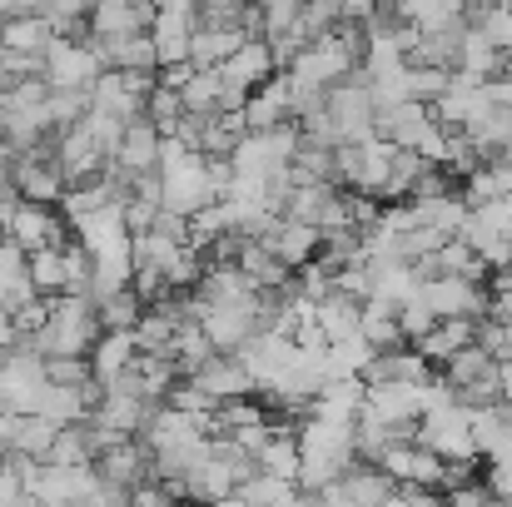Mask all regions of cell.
Returning a JSON list of instances; mask_svg holds the SVG:
<instances>
[{
  "label": "cell",
  "instance_id": "38",
  "mask_svg": "<svg viewBox=\"0 0 512 507\" xmlns=\"http://www.w3.org/2000/svg\"><path fill=\"white\" fill-rule=\"evenodd\" d=\"M259 5V15H264V35H274V30H289L294 20H299V5L304 0H254Z\"/></svg>",
  "mask_w": 512,
  "mask_h": 507
},
{
  "label": "cell",
  "instance_id": "32",
  "mask_svg": "<svg viewBox=\"0 0 512 507\" xmlns=\"http://www.w3.org/2000/svg\"><path fill=\"white\" fill-rule=\"evenodd\" d=\"M85 110H90V90H50V95H45V115H50L55 130L75 125Z\"/></svg>",
  "mask_w": 512,
  "mask_h": 507
},
{
  "label": "cell",
  "instance_id": "15",
  "mask_svg": "<svg viewBox=\"0 0 512 507\" xmlns=\"http://www.w3.org/2000/svg\"><path fill=\"white\" fill-rule=\"evenodd\" d=\"M140 343H135V329H100V338L90 343V368L100 383H110L115 373H125L135 363Z\"/></svg>",
  "mask_w": 512,
  "mask_h": 507
},
{
  "label": "cell",
  "instance_id": "21",
  "mask_svg": "<svg viewBox=\"0 0 512 507\" xmlns=\"http://www.w3.org/2000/svg\"><path fill=\"white\" fill-rule=\"evenodd\" d=\"M358 299H348V294H339V289H329L324 299H314V319H319V329H324V338L334 343V338L343 334H358Z\"/></svg>",
  "mask_w": 512,
  "mask_h": 507
},
{
  "label": "cell",
  "instance_id": "3",
  "mask_svg": "<svg viewBox=\"0 0 512 507\" xmlns=\"http://www.w3.org/2000/svg\"><path fill=\"white\" fill-rule=\"evenodd\" d=\"M199 329L209 334V343H214L219 353H234L244 338L259 329V294L234 299V304H204V309H199Z\"/></svg>",
  "mask_w": 512,
  "mask_h": 507
},
{
  "label": "cell",
  "instance_id": "9",
  "mask_svg": "<svg viewBox=\"0 0 512 507\" xmlns=\"http://www.w3.org/2000/svg\"><path fill=\"white\" fill-rule=\"evenodd\" d=\"M95 473L110 478V483H120V488H135L140 478H150V448L135 433L130 438H115V443H105L95 453Z\"/></svg>",
  "mask_w": 512,
  "mask_h": 507
},
{
  "label": "cell",
  "instance_id": "44",
  "mask_svg": "<svg viewBox=\"0 0 512 507\" xmlns=\"http://www.w3.org/2000/svg\"><path fill=\"white\" fill-rule=\"evenodd\" d=\"M498 165H508V169H512V140L503 145V150H498Z\"/></svg>",
  "mask_w": 512,
  "mask_h": 507
},
{
  "label": "cell",
  "instance_id": "29",
  "mask_svg": "<svg viewBox=\"0 0 512 507\" xmlns=\"http://www.w3.org/2000/svg\"><path fill=\"white\" fill-rule=\"evenodd\" d=\"M493 363H498V358H493V353H488L483 343H463V348H458L453 358H443L438 368H443V378H448V383L458 388V383H473V378H483V373H488Z\"/></svg>",
  "mask_w": 512,
  "mask_h": 507
},
{
  "label": "cell",
  "instance_id": "8",
  "mask_svg": "<svg viewBox=\"0 0 512 507\" xmlns=\"http://www.w3.org/2000/svg\"><path fill=\"white\" fill-rule=\"evenodd\" d=\"M184 378H194L214 403H224V398H239V393H259L254 388V378H249V368L239 363V353H209L194 373H184Z\"/></svg>",
  "mask_w": 512,
  "mask_h": 507
},
{
  "label": "cell",
  "instance_id": "46",
  "mask_svg": "<svg viewBox=\"0 0 512 507\" xmlns=\"http://www.w3.org/2000/svg\"><path fill=\"white\" fill-rule=\"evenodd\" d=\"M0 358H5V348H0Z\"/></svg>",
  "mask_w": 512,
  "mask_h": 507
},
{
  "label": "cell",
  "instance_id": "20",
  "mask_svg": "<svg viewBox=\"0 0 512 507\" xmlns=\"http://www.w3.org/2000/svg\"><path fill=\"white\" fill-rule=\"evenodd\" d=\"M458 70H468V75H478V80L503 75V50H498L478 25H468V30H463V45H458Z\"/></svg>",
  "mask_w": 512,
  "mask_h": 507
},
{
  "label": "cell",
  "instance_id": "30",
  "mask_svg": "<svg viewBox=\"0 0 512 507\" xmlns=\"http://www.w3.org/2000/svg\"><path fill=\"white\" fill-rule=\"evenodd\" d=\"M373 353H378V348H373L363 334L334 338V343H329V378H334V373H358V378H363V368H368Z\"/></svg>",
  "mask_w": 512,
  "mask_h": 507
},
{
  "label": "cell",
  "instance_id": "28",
  "mask_svg": "<svg viewBox=\"0 0 512 507\" xmlns=\"http://www.w3.org/2000/svg\"><path fill=\"white\" fill-rule=\"evenodd\" d=\"M95 314H100V329H135V324H140V314H145V299L125 284V289H115V294L95 299Z\"/></svg>",
  "mask_w": 512,
  "mask_h": 507
},
{
  "label": "cell",
  "instance_id": "45",
  "mask_svg": "<svg viewBox=\"0 0 512 507\" xmlns=\"http://www.w3.org/2000/svg\"><path fill=\"white\" fill-rule=\"evenodd\" d=\"M453 5H458V10H463V5H468V0H453Z\"/></svg>",
  "mask_w": 512,
  "mask_h": 507
},
{
  "label": "cell",
  "instance_id": "41",
  "mask_svg": "<svg viewBox=\"0 0 512 507\" xmlns=\"http://www.w3.org/2000/svg\"><path fill=\"white\" fill-rule=\"evenodd\" d=\"M50 0H5V15H45Z\"/></svg>",
  "mask_w": 512,
  "mask_h": 507
},
{
  "label": "cell",
  "instance_id": "7",
  "mask_svg": "<svg viewBox=\"0 0 512 507\" xmlns=\"http://www.w3.org/2000/svg\"><path fill=\"white\" fill-rule=\"evenodd\" d=\"M214 70H219V85H224V90H234V95H249V90H254V85H264V80H269L279 65H274V55H269L264 35H249V40H244L234 55H224Z\"/></svg>",
  "mask_w": 512,
  "mask_h": 507
},
{
  "label": "cell",
  "instance_id": "11",
  "mask_svg": "<svg viewBox=\"0 0 512 507\" xmlns=\"http://www.w3.org/2000/svg\"><path fill=\"white\" fill-rule=\"evenodd\" d=\"M160 140H165V135L140 115V120H130V125H125V135H120V145H115V155H110V160L125 169V174H145V169L160 165Z\"/></svg>",
  "mask_w": 512,
  "mask_h": 507
},
{
  "label": "cell",
  "instance_id": "31",
  "mask_svg": "<svg viewBox=\"0 0 512 507\" xmlns=\"http://www.w3.org/2000/svg\"><path fill=\"white\" fill-rule=\"evenodd\" d=\"M179 115H184V100H179V90H170V85H160V80H155V90L145 95V120H150L160 135H174Z\"/></svg>",
  "mask_w": 512,
  "mask_h": 507
},
{
  "label": "cell",
  "instance_id": "22",
  "mask_svg": "<svg viewBox=\"0 0 512 507\" xmlns=\"http://www.w3.org/2000/svg\"><path fill=\"white\" fill-rule=\"evenodd\" d=\"M259 468L299 483V433L294 428H269V438L259 448Z\"/></svg>",
  "mask_w": 512,
  "mask_h": 507
},
{
  "label": "cell",
  "instance_id": "35",
  "mask_svg": "<svg viewBox=\"0 0 512 507\" xmlns=\"http://www.w3.org/2000/svg\"><path fill=\"white\" fill-rule=\"evenodd\" d=\"M45 378L50 383H85V378H95L90 353H45Z\"/></svg>",
  "mask_w": 512,
  "mask_h": 507
},
{
  "label": "cell",
  "instance_id": "27",
  "mask_svg": "<svg viewBox=\"0 0 512 507\" xmlns=\"http://www.w3.org/2000/svg\"><path fill=\"white\" fill-rule=\"evenodd\" d=\"M184 319H174L165 304H145V314H140V324H135V343L145 348V353H170V338Z\"/></svg>",
  "mask_w": 512,
  "mask_h": 507
},
{
  "label": "cell",
  "instance_id": "26",
  "mask_svg": "<svg viewBox=\"0 0 512 507\" xmlns=\"http://www.w3.org/2000/svg\"><path fill=\"white\" fill-rule=\"evenodd\" d=\"M408 204H413L418 224H433V229H443V234H458L463 219H468L463 194H433V199H408Z\"/></svg>",
  "mask_w": 512,
  "mask_h": 507
},
{
  "label": "cell",
  "instance_id": "34",
  "mask_svg": "<svg viewBox=\"0 0 512 507\" xmlns=\"http://www.w3.org/2000/svg\"><path fill=\"white\" fill-rule=\"evenodd\" d=\"M453 398L473 413V408H493V403H503V388H498V363L483 373V378H473V383H458L453 388Z\"/></svg>",
  "mask_w": 512,
  "mask_h": 507
},
{
  "label": "cell",
  "instance_id": "43",
  "mask_svg": "<svg viewBox=\"0 0 512 507\" xmlns=\"http://www.w3.org/2000/svg\"><path fill=\"white\" fill-rule=\"evenodd\" d=\"M10 165H15V150H10V145H5V135H0V179L10 174Z\"/></svg>",
  "mask_w": 512,
  "mask_h": 507
},
{
  "label": "cell",
  "instance_id": "36",
  "mask_svg": "<svg viewBox=\"0 0 512 507\" xmlns=\"http://www.w3.org/2000/svg\"><path fill=\"white\" fill-rule=\"evenodd\" d=\"M433 324H438V314H433L418 294H413L408 304H398V329H403V338H408V343H413V338H423Z\"/></svg>",
  "mask_w": 512,
  "mask_h": 507
},
{
  "label": "cell",
  "instance_id": "24",
  "mask_svg": "<svg viewBox=\"0 0 512 507\" xmlns=\"http://www.w3.org/2000/svg\"><path fill=\"white\" fill-rule=\"evenodd\" d=\"M234 498L239 503H254V507H269V503H299V483L294 478H279V473H254V478H244L239 488H234Z\"/></svg>",
  "mask_w": 512,
  "mask_h": 507
},
{
  "label": "cell",
  "instance_id": "10",
  "mask_svg": "<svg viewBox=\"0 0 512 507\" xmlns=\"http://www.w3.org/2000/svg\"><path fill=\"white\" fill-rule=\"evenodd\" d=\"M184 498H199V503H229V498H234V473H229V463L214 453V443L189 463V473H184Z\"/></svg>",
  "mask_w": 512,
  "mask_h": 507
},
{
  "label": "cell",
  "instance_id": "14",
  "mask_svg": "<svg viewBox=\"0 0 512 507\" xmlns=\"http://www.w3.org/2000/svg\"><path fill=\"white\" fill-rule=\"evenodd\" d=\"M264 244H269L289 269H299V264H309V259L319 254V224H309V219H289V214H284Z\"/></svg>",
  "mask_w": 512,
  "mask_h": 507
},
{
  "label": "cell",
  "instance_id": "23",
  "mask_svg": "<svg viewBox=\"0 0 512 507\" xmlns=\"http://www.w3.org/2000/svg\"><path fill=\"white\" fill-rule=\"evenodd\" d=\"M50 35H55L50 15H10V20L0 25V45H5V50H35V55H45Z\"/></svg>",
  "mask_w": 512,
  "mask_h": 507
},
{
  "label": "cell",
  "instance_id": "16",
  "mask_svg": "<svg viewBox=\"0 0 512 507\" xmlns=\"http://www.w3.org/2000/svg\"><path fill=\"white\" fill-rule=\"evenodd\" d=\"M473 324H478V319H468V314H448V319H438L423 338H413V348L438 368V363H443V358H453L463 343H473Z\"/></svg>",
  "mask_w": 512,
  "mask_h": 507
},
{
  "label": "cell",
  "instance_id": "37",
  "mask_svg": "<svg viewBox=\"0 0 512 507\" xmlns=\"http://www.w3.org/2000/svg\"><path fill=\"white\" fill-rule=\"evenodd\" d=\"M443 498H448V503H458V507H493L498 503V493L488 488V478H483V473H478V478H468V483H458V488H448Z\"/></svg>",
  "mask_w": 512,
  "mask_h": 507
},
{
  "label": "cell",
  "instance_id": "4",
  "mask_svg": "<svg viewBox=\"0 0 512 507\" xmlns=\"http://www.w3.org/2000/svg\"><path fill=\"white\" fill-rule=\"evenodd\" d=\"M324 110H329L339 140H363V135H373V95H368L363 80L348 75L339 85H329V90H324Z\"/></svg>",
  "mask_w": 512,
  "mask_h": 507
},
{
  "label": "cell",
  "instance_id": "1",
  "mask_svg": "<svg viewBox=\"0 0 512 507\" xmlns=\"http://www.w3.org/2000/svg\"><path fill=\"white\" fill-rule=\"evenodd\" d=\"M100 55L90 50V40H70V35H50L45 45V85L50 90H90L100 75Z\"/></svg>",
  "mask_w": 512,
  "mask_h": 507
},
{
  "label": "cell",
  "instance_id": "40",
  "mask_svg": "<svg viewBox=\"0 0 512 507\" xmlns=\"http://www.w3.org/2000/svg\"><path fill=\"white\" fill-rule=\"evenodd\" d=\"M20 343V324H15V314L0 304V348H15Z\"/></svg>",
  "mask_w": 512,
  "mask_h": 507
},
{
  "label": "cell",
  "instance_id": "13",
  "mask_svg": "<svg viewBox=\"0 0 512 507\" xmlns=\"http://www.w3.org/2000/svg\"><path fill=\"white\" fill-rule=\"evenodd\" d=\"M90 50L100 55L105 70H155V40L150 30H135V35H120V40H90Z\"/></svg>",
  "mask_w": 512,
  "mask_h": 507
},
{
  "label": "cell",
  "instance_id": "2",
  "mask_svg": "<svg viewBox=\"0 0 512 507\" xmlns=\"http://www.w3.org/2000/svg\"><path fill=\"white\" fill-rule=\"evenodd\" d=\"M418 299H423L438 319H448V314L483 319V314H488V304H493V294H488L483 284L463 279V274H428V279L418 284Z\"/></svg>",
  "mask_w": 512,
  "mask_h": 507
},
{
  "label": "cell",
  "instance_id": "17",
  "mask_svg": "<svg viewBox=\"0 0 512 507\" xmlns=\"http://www.w3.org/2000/svg\"><path fill=\"white\" fill-rule=\"evenodd\" d=\"M343 493H348L353 507H383V503H393V478L378 463H358L353 458L343 468Z\"/></svg>",
  "mask_w": 512,
  "mask_h": 507
},
{
  "label": "cell",
  "instance_id": "33",
  "mask_svg": "<svg viewBox=\"0 0 512 507\" xmlns=\"http://www.w3.org/2000/svg\"><path fill=\"white\" fill-rule=\"evenodd\" d=\"M448 85H453V70H443V65H408V95L413 100H438V95H448Z\"/></svg>",
  "mask_w": 512,
  "mask_h": 507
},
{
  "label": "cell",
  "instance_id": "18",
  "mask_svg": "<svg viewBox=\"0 0 512 507\" xmlns=\"http://www.w3.org/2000/svg\"><path fill=\"white\" fill-rule=\"evenodd\" d=\"M244 40H249L244 25H194V35H189V60H194V65H219V60L234 55Z\"/></svg>",
  "mask_w": 512,
  "mask_h": 507
},
{
  "label": "cell",
  "instance_id": "12",
  "mask_svg": "<svg viewBox=\"0 0 512 507\" xmlns=\"http://www.w3.org/2000/svg\"><path fill=\"white\" fill-rule=\"evenodd\" d=\"M234 269L254 284V289H279V284H289L294 279V269L264 244V239H244L239 244V254H234Z\"/></svg>",
  "mask_w": 512,
  "mask_h": 507
},
{
  "label": "cell",
  "instance_id": "25",
  "mask_svg": "<svg viewBox=\"0 0 512 507\" xmlns=\"http://www.w3.org/2000/svg\"><path fill=\"white\" fill-rule=\"evenodd\" d=\"M219 95H224V85H219V70L214 65H194V75H189V85L179 90V100H184V115H219Z\"/></svg>",
  "mask_w": 512,
  "mask_h": 507
},
{
  "label": "cell",
  "instance_id": "6",
  "mask_svg": "<svg viewBox=\"0 0 512 507\" xmlns=\"http://www.w3.org/2000/svg\"><path fill=\"white\" fill-rule=\"evenodd\" d=\"M55 165L65 169V184L90 179V174H100V169L110 165V155L100 150V140H95V130L85 125V115H80L75 125L55 130Z\"/></svg>",
  "mask_w": 512,
  "mask_h": 507
},
{
  "label": "cell",
  "instance_id": "19",
  "mask_svg": "<svg viewBox=\"0 0 512 507\" xmlns=\"http://www.w3.org/2000/svg\"><path fill=\"white\" fill-rule=\"evenodd\" d=\"M70 244V239H65ZM65 244H40L25 254V274L35 284V294H65Z\"/></svg>",
  "mask_w": 512,
  "mask_h": 507
},
{
  "label": "cell",
  "instance_id": "42",
  "mask_svg": "<svg viewBox=\"0 0 512 507\" xmlns=\"http://www.w3.org/2000/svg\"><path fill=\"white\" fill-rule=\"evenodd\" d=\"M498 388H503V403H512V358H498Z\"/></svg>",
  "mask_w": 512,
  "mask_h": 507
},
{
  "label": "cell",
  "instance_id": "39",
  "mask_svg": "<svg viewBox=\"0 0 512 507\" xmlns=\"http://www.w3.org/2000/svg\"><path fill=\"white\" fill-rule=\"evenodd\" d=\"M20 199H25V194H20V189H15V179L5 174V179H0V229L10 224V214L20 209Z\"/></svg>",
  "mask_w": 512,
  "mask_h": 507
},
{
  "label": "cell",
  "instance_id": "5",
  "mask_svg": "<svg viewBox=\"0 0 512 507\" xmlns=\"http://www.w3.org/2000/svg\"><path fill=\"white\" fill-rule=\"evenodd\" d=\"M0 234H10V239L30 254V249H40V244H65V239H70V219H65L55 204L20 199V209L10 214V224H5Z\"/></svg>",
  "mask_w": 512,
  "mask_h": 507
}]
</instances>
